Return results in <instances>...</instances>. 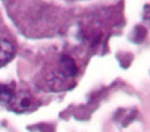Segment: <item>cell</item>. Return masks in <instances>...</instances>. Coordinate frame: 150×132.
Wrapping results in <instances>:
<instances>
[{"mask_svg":"<svg viewBox=\"0 0 150 132\" xmlns=\"http://www.w3.org/2000/svg\"><path fill=\"white\" fill-rule=\"evenodd\" d=\"M15 56V44L6 38H0V66L6 65Z\"/></svg>","mask_w":150,"mask_h":132,"instance_id":"6da1fadb","label":"cell"},{"mask_svg":"<svg viewBox=\"0 0 150 132\" xmlns=\"http://www.w3.org/2000/svg\"><path fill=\"white\" fill-rule=\"evenodd\" d=\"M59 68H60V72L65 75V77H74L77 74V65H75L74 59L63 54L60 57V62H59Z\"/></svg>","mask_w":150,"mask_h":132,"instance_id":"7a4b0ae2","label":"cell"},{"mask_svg":"<svg viewBox=\"0 0 150 132\" xmlns=\"http://www.w3.org/2000/svg\"><path fill=\"white\" fill-rule=\"evenodd\" d=\"M13 97H15V90L12 87L0 84V101L9 103V101L13 100Z\"/></svg>","mask_w":150,"mask_h":132,"instance_id":"3957f363","label":"cell"}]
</instances>
